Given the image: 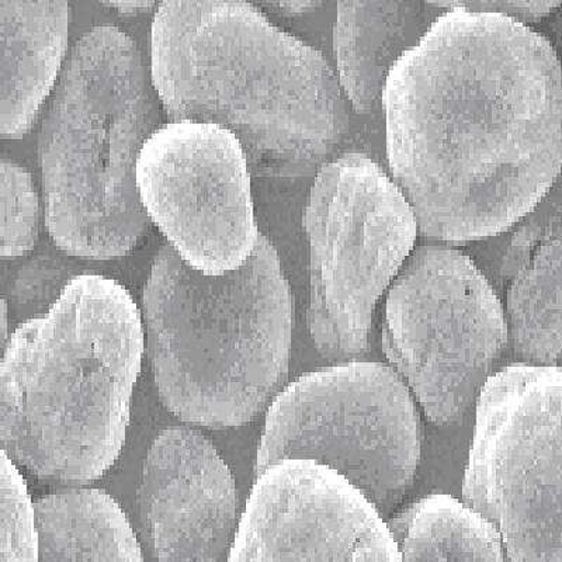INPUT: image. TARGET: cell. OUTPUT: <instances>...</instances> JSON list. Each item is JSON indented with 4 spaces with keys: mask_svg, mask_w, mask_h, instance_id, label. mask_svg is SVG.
Wrapping results in <instances>:
<instances>
[{
    "mask_svg": "<svg viewBox=\"0 0 562 562\" xmlns=\"http://www.w3.org/2000/svg\"><path fill=\"white\" fill-rule=\"evenodd\" d=\"M381 97L391 172L425 237L505 233L559 179L562 65L519 20L449 10L395 63Z\"/></svg>",
    "mask_w": 562,
    "mask_h": 562,
    "instance_id": "obj_1",
    "label": "cell"
},
{
    "mask_svg": "<svg viewBox=\"0 0 562 562\" xmlns=\"http://www.w3.org/2000/svg\"><path fill=\"white\" fill-rule=\"evenodd\" d=\"M150 79L170 120L229 130L263 173L311 172L349 130L340 80L323 54L249 0H162Z\"/></svg>",
    "mask_w": 562,
    "mask_h": 562,
    "instance_id": "obj_2",
    "label": "cell"
},
{
    "mask_svg": "<svg viewBox=\"0 0 562 562\" xmlns=\"http://www.w3.org/2000/svg\"><path fill=\"white\" fill-rule=\"evenodd\" d=\"M143 319L117 281L69 280L19 326L0 369V440L38 479L88 483L122 454L144 356Z\"/></svg>",
    "mask_w": 562,
    "mask_h": 562,
    "instance_id": "obj_3",
    "label": "cell"
},
{
    "mask_svg": "<svg viewBox=\"0 0 562 562\" xmlns=\"http://www.w3.org/2000/svg\"><path fill=\"white\" fill-rule=\"evenodd\" d=\"M144 316L159 398L180 420L213 429L249 424L288 375L293 299L262 234L250 258L221 276L162 246Z\"/></svg>",
    "mask_w": 562,
    "mask_h": 562,
    "instance_id": "obj_4",
    "label": "cell"
},
{
    "mask_svg": "<svg viewBox=\"0 0 562 562\" xmlns=\"http://www.w3.org/2000/svg\"><path fill=\"white\" fill-rule=\"evenodd\" d=\"M158 99L122 30L94 27L75 44L40 134L45 221L65 254L120 258L148 233L135 170Z\"/></svg>",
    "mask_w": 562,
    "mask_h": 562,
    "instance_id": "obj_5",
    "label": "cell"
},
{
    "mask_svg": "<svg viewBox=\"0 0 562 562\" xmlns=\"http://www.w3.org/2000/svg\"><path fill=\"white\" fill-rule=\"evenodd\" d=\"M422 426L398 371L349 361L301 375L266 416L255 475L276 461L310 459L338 470L390 515L413 486Z\"/></svg>",
    "mask_w": 562,
    "mask_h": 562,
    "instance_id": "obj_6",
    "label": "cell"
},
{
    "mask_svg": "<svg viewBox=\"0 0 562 562\" xmlns=\"http://www.w3.org/2000/svg\"><path fill=\"white\" fill-rule=\"evenodd\" d=\"M304 227L316 350L329 360L358 358L369 349L375 304L413 252V205L374 160L346 154L316 175Z\"/></svg>",
    "mask_w": 562,
    "mask_h": 562,
    "instance_id": "obj_7",
    "label": "cell"
},
{
    "mask_svg": "<svg viewBox=\"0 0 562 562\" xmlns=\"http://www.w3.org/2000/svg\"><path fill=\"white\" fill-rule=\"evenodd\" d=\"M463 495L510 561H562L561 366L516 363L486 380Z\"/></svg>",
    "mask_w": 562,
    "mask_h": 562,
    "instance_id": "obj_8",
    "label": "cell"
},
{
    "mask_svg": "<svg viewBox=\"0 0 562 562\" xmlns=\"http://www.w3.org/2000/svg\"><path fill=\"white\" fill-rule=\"evenodd\" d=\"M509 342L504 307L473 260L422 246L386 299L383 348L435 425L473 406Z\"/></svg>",
    "mask_w": 562,
    "mask_h": 562,
    "instance_id": "obj_9",
    "label": "cell"
},
{
    "mask_svg": "<svg viewBox=\"0 0 562 562\" xmlns=\"http://www.w3.org/2000/svg\"><path fill=\"white\" fill-rule=\"evenodd\" d=\"M248 157L218 124L170 122L145 140L137 162L140 202L186 263L209 276L240 268L260 237Z\"/></svg>",
    "mask_w": 562,
    "mask_h": 562,
    "instance_id": "obj_10",
    "label": "cell"
},
{
    "mask_svg": "<svg viewBox=\"0 0 562 562\" xmlns=\"http://www.w3.org/2000/svg\"><path fill=\"white\" fill-rule=\"evenodd\" d=\"M384 516L333 467L276 461L256 476L228 561H403Z\"/></svg>",
    "mask_w": 562,
    "mask_h": 562,
    "instance_id": "obj_11",
    "label": "cell"
},
{
    "mask_svg": "<svg viewBox=\"0 0 562 562\" xmlns=\"http://www.w3.org/2000/svg\"><path fill=\"white\" fill-rule=\"evenodd\" d=\"M140 521L155 559L220 561L233 546L238 491L217 449L200 431H160L145 459Z\"/></svg>",
    "mask_w": 562,
    "mask_h": 562,
    "instance_id": "obj_12",
    "label": "cell"
},
{
    "mask_svg": "<svg viewBox=\"0 0 562 562\" xmlns=\"http://www.w3.org/2000/svg\"><path fill=\"white\" fill-rule=\"evenodd\" d=\"M441 14L429 0H338L336 63L356 113L373 112L390 70Z\"/></svg>",
    "mask_w": 562,
    "mask_h": 562,
    "instance_id": "obj_13",
    "label": "cell"
},
{
    "mask_svg": "<svg viewBox=\"0 0 562 562\" xmlns=\"http://www.w3.org/2000/svg\"><path fill=\"white\" fill-rule=\"evenodd\" d=\"M3 138L32 128L61 69L68 44V0H0Z\"/></svg>",
    "mask_w": 562,
    "mask_h": 562,
    "instance_id": "obj_14",
    "label": "cell"
},
{
    "mask_svg": "<svg viewBox=\"0 0 562 562\" xmlns=\"http://www.w3.org/2000/svg\"><path fill=\"white\" fill-rule=\"evenodd\" d=\"M516 243L508 272L509 338L516 358L562 368V225Z\"/></svg>",
    "mask_w": 562,
    "mask_h": 562,
    "instance_id": "obj_15",
    "label": "cell"
},
{
    "mask_svg": "<svg viewBox=\"0 0 562 562\" xmlns=\"http://www.w3.org/2000/svg\"><path fill=\"white\" fill-rule=\"evenodd\" d=\"M40 561H143L117 502L102 490L54 492L34 504Z\"/></svg>",
    "mask_w": 562,
    "mask_h": 562,
    "instance_id": "obj_16",
    "label": "cell"
},
{
    "mask_svg": "<svg viewBox=\"0 0 562 562\" xmlns=\"http://www.w3.org/2000/svg\"><path fill=\"white\" fill-rule=\"evenodd\" d=\"M403 561H504L505 547L491 520L448 494L414 502L389 520Z\"/></svg>",
    "mask_w": 562,
    "mask_h": 562,
    "instance_id": "obj_17",
    "label": "cell"
},
{
    "mask_svg": "<svg viewBox=\"0 0 562 562\" xmlns=\"http://www.w3.org/2000/svg\"><path fill=\"white\" fill-rule=\"evenodd\" d=\"M0 562L40 561L35 508L26 480L2 449Z\"/></svg>",
    "mask_w": 562,
    "mask_h": 562,
    "instance_id": "obj_18",
    "label": "cell"
},
{
    "mask_svg": "<svg viewBox=\"0 0 562 562\" xmlns=\"http://www.w3.org/2000/svg\"><path fill=\"white\" fill-rule=\"evenodd\" d=\"M2 231L0 255L20 258L34 248L38 239L40 204L32 175L12 160L2 165Z\"/></svg>",
    "mask_w": 562,
    "mask_h": 562,
    "instance_id": "obj_19",
    "label": "cell"
},
{
    "mask_svg": "<svg viewBox=\"0 0 562 562\" xmlns=\"http://www.w3.org/2000/svg\"><path fill=\"white\" fill-rule=\"evenodd\" d=\"M440 9L506 14L519 22H537L559 8L562 0H429Z\"/></svg>",
    "mask_w": 562,
    "mask_h": 562,
    "instance_id": "obj_20",
    "label": "cell"
},
{
    "mask_svg": "<svg viewBox=\"0 0 562 562\" xmlns=\"http://www.w3.org/2000/svg\"><path fill=\"white\" fill-rule=\"evenodd\" d=\"M249 2L259 4V7L272 10L276 13L295 16V14L313 12L325 0H249Z\"/></svg>",
    "mask_w": 562,
    "mask_h": 562,
    "instance_id": "obj_21",
    "label": "cell"
},
{
    "mask_svg": "<svg viewBox=\"0 0 562 562\" xmlns=\"http://www.w3.org/2000/svg\"><path fill=\"white\" fill-rule=\"evenodd\" d=\"M100 2L124 16H138L157 8L158 2L162 0H100Z\"/></svg>",
    "mask_w": 562,
    "mask_h": 562,
    "instance_id": "obj_22",
    "label": "cell"
},
{
    "mask_svg": "<svg viewBox=\"0 0 562 562\" xmlns=\"http://www.w3.org/2000/svg\"><path fill=\"white\" fill-rule=\"evenodd\" d=\"M8 301L2 300V345L7 348L8 345Z\"/></svg>",
    "mask_w": 562,
    "mask_h": 562,
    "instance_id": "obj_23",
    "label": "cell"
}]
</instances>
